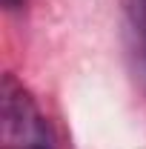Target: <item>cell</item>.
Returning <instances> with one entry per match:
<instances>
[{
	"label": "cell",
	"instance_id": "cell-1",
	"mask_svg": "<svg viewBox=\"0 0 146 149\" xmlns=\"http://www.w3.org/2000/svg\"><path fill=\"white\" fill-rule=\"evenodd\" d=\"M0 118H3V149H57L46 115L15 74L3 77Z\"/></svg>",
	"mask_w": 146,
	"mask_h": 149
},
{
	"label": "cell",
	"instance_id": "cell-2",
	"mask_svg": "<svg viewBox=\"0 0 146 149\" xmlns=\"http://www.w3.org/2000/svg\"><path fill=\"white\" fill-rule=\"evenodd\" d=\"M132 32H135L138 57L146 74V0H132Z\"/></svg>",
	"mask_w": 146,
	"mask_h": 149
}]
</instances>
